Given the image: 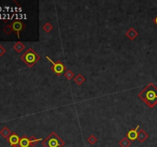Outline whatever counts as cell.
<instances>
[{
	"label": "cell",
	"mask_w": 157,
	"mask_h": 147,
	"mask_svg": "<svg viewBox=\"0 0 157 147\" xmlns=\"http://www.w3.org/2000/svg\"><path fill=\"white\" fill-rule=\"evenodd\" d=\"M138 96L150 108H153L157 104V86L153 83L146 85Z\"/></svg>",
	"instance_id": "1"
},
{
	"label": "cell",
	"mask_w": 157,
	"mask_h": 147,
	"mask_svg": "<svg viewBox=\"0 0 157 147\" xmlns=\"http://www.w3.org/2000/svg\"><path fill=\"white\" fill-rule=\"evenodd\" d=\"M40 59L41 57L32 48H29L22 55H21V60L29 67H32Z\"/></svg>",
	"instance_id": "2"
},
{
	"label": "cell",
	"mask_w": 157,
	"mask_h": 147,
	"mask_svg": "<svg viewBox=\"0 0 157 147\" xmlns=\"http://www.w3.org/2000/svg\"><path fill=\"white\" fill-rule=\"evenodd\" d=\"M44 147H63L65 142L55 132H51L48 137L41 142Z\"/></svg>",
	"instance_id": "3"
},
{
	"label": "cell",
	"mask_w": 157,
	"mask_h": 147,
	"mask_svg": "<svg viewBox=\"0 0 157 147\" xmlns=\"http://www.w3.org/2000/svg\"><path fill=\"white\" fill-rule=\"evenodd\" d=\"M46 59L51 62V70L57 76H61L62 74H64L67 71L66 67L64 66V64L61 61H57L55 62L48 56H46Z\"/></svg>",
	"instance_id": "4"
},
{
	"label": "cell",
	"mask_w": 157,
	"mask_h": 147,
	"mask_svg": "<svg viewBox=\"0 0 157 147\" xmlns=\"http://www.w3.org/2000/svg\"><path fill=\"white\" fill-rule=\"evenodd\" d=\"M11 25L12 27V29H13V32L17 34V36L19 38H20L21 32H22L23 30L25 28V23H23L20 20H16L14 21L12 23H11Z\"/></svg>",
	"instance_id": "5"
},
{
	"label": "cell",
	"mask_w": 157,
	"mask_h": 147,
	"mask_svg": "<svg viewBox=\"0 0 157 147\" xmlns=\"http://www.w3.org/2000/svg\"><path fill=\"white\" fill-rule=\"evenodd\" d=\"M7 141L9 142L12 147H20L19 146V142H20V137L16 133H12V135L9 136V138L7 140Z\"/></svg>",
	"instance_id": "6"
},
{
	"label": "cell",
	"mask_w": 157,
	"mask_h": 147,
	"mask_svg": "<svg viewBox=\"0 0 157 147\" xmlns=\"http://www.w3.org/2000/svg\"><path fill=\"white\" fill-rule=\"evenodd\" d=\"M139 128V125H137V127L134 129H131L130 130H129L127 133V137L132 142V141H135L137 140V136H138V129Z\"/></svg>",
	"instance_id": "7"
},
{
	"label": "cell",
	"mask_w": 157,
	"mask_h": 147,
	"mask_svg": "<svg viewBox=\"0 0 157 147\" xmlns=\"http://www.w3.org/2000/svg\"><path fill=\"white\" fill-rule=\"evenodd\" d=\"M125 34L128 38L130 39V40H131V41H133V40H134V39L139 35V33H138V32H137V30L135 29L134 28L131 27L128 29V31L126 32Z\"/></svg>",
	"instance_id": "8"
},
{
	"label": "cell",
	"mask_w": 157,
	"mask_h": 147,
	"mask_svg": "<svg viewBox=\"0 0 157 147\" xmlns=\"http://www.w3.org/2000/svg\"><path fill=\"white\" fill-rule=\"evenodd\" d=\"M149 134L144 130L143 129H140L138 132V136H137V140L139 141L140 143L145 142L146 139H148Z\"/></svg>",
	"instance_id": "9"
},
{
	"label": "cell",
	"mask_w": 157,
	"mask_h": 147,
	"mask_svg": "<svg viewBox=\"0 0 157 147\" xmlns=\"http://www.w3.org/2000/svg\"><path fill=\"white\" fill-rule=\"evenodd\" d=\"M13 48L17 53H22L25 49V45L21 41H17L14 44Z\"/></svg>",
	"instance_id": "10"
},
{
	"label": "cell",
	"mask_w": 157,
	"mask_h": 147,
	"mask_svg": "<svg viewBox=\"0 0 157 147\" xmlns=\"http://www.w3.org/2000/svg\"><path fill=\"white\" fill-rule=\"evenodd\" d=\"M12 131L9 129L7 126H4L3 128L0 130V135L2 136V137L5 138V140H8L9 136L12 135Z\"/></svg>",
	"instance_id": "11"
},
{
	"label": "cell",
	"mask_w": 157,
	"mask_h": 147,
	"mask_svg": "<svg viewBox=\"0 0 157 147\" xmlns=\"http://www.w3.org/2000/svg\"><path fill=\"white\" fill-rule=\"evenodd\" d=\"M19 146H20V147H30L29 138H28L26 136H22L20 138Z\"/></svg>",
	"instance_id": "12"
},
{
	"label": "cell",
	"mask_w": 157,
	"mask_h": 147,
	"mask_svg": "<svg viewBox=\"0 0 157 147\" xmlns=\"http://www.w3.org/2000/svg\"><path fill=\"white\" fill-rule=\"evenodd\" d=\"M119 145L120 147H130L131 145V141L126 136L119 141Z\"/></svg>",
	"instance_id": "13"
},
{
	"label": "cell",
	"mask_w": 157,
	"mask_h": 147,
	"mask_svg": "<svg viewBox=\"0 0 157 147\" xmlns=\"http://www.w3.org/2000/svg\"><path fill=\"white\" fill-rule=\"evenodd\" d=\"M29 141H30V146L31 147H34L39 142H42L43 140L41 138H36L34 136H32L31 137L29 138Z\"/></svg>",
	"instance_id": "14"
},
{
	"label": "cell",
	"mask_w": 157,
	"mask_h": 147,
	"mask_svg": "<svg viewBox=\"0 0 157 147\" xmlns=\"http://www.w3.org/2000/svg\"><path fill=\"white\" fill-rule=\"evenodd\" d=\"M85 80H86V79H85V78H84V76L82 75L81 74H78V75L74 78V81L78 85L83 84V83H84Z\"/></svg>",
	"instance_id": "15"
},
{
	"label": "cell",
	"mask_w": 157,
	"mask_h": 147,
	"mask_svg": "<svg viewBox=\"0 0 157 147\" xmlns=\"http://www.w3.org/2000/svg\"><path fill=\"white\" fill-rule=\"evenodd\" d=\"M64 78L68 80H72V79H74V78H75V77H74V73L73 71H71V70H67V71L64 73Z\"/></svg>",
	"instance_id": "16"
},
{
	"label": "cell",
	"mask_w": 157,
	"mask_h": 147,
	"mask_svg": "<svg viewBox=\"0 0 157 147\" xmlns=\"http://www.w3.org/2000/svg\"><path fill=\"white\" fill-rule=\"evenodd\" d=\"M42 28H43V30L45 31V32H50L52 31L53 28H54V27H53V25H51V23L46 22L45 24V25L42 26Z\"/></svg>",
	"instance_id": "17"
},
{
	"label": "cell",
	"mask_w": 157,
	"mask_h": 147,
	"mask_svg": "<svg viewBox=\"0 0 157 147\" xmlns=\"http://www.w3.org/2000/svg\"><path fill=\"white\" fill-rule=\"evenodd\" d=\"M3 32L4 33L7 34V35H9V34H11L12 32H13V29H12V27L11 24H9V25H7L6 26H5L3 28Z\"/></svg>",
	"instance_id": "18"
},
{
	"label": "cell",
	"mask_w": 157,
	"mask_h": 147,
	"mask_svg": "<svg viewBox=\"0 0 157 147\" xmlns=\"http://www.w3.org/2000/svg\"><path fill=\"white\" fill-rule=\"evenodd\" d=\"M87 141L91 145H94L96 142H97V138L94 135H91L87 139Z\"/></svg>",
	"instance_id": "19"
},
{
	"label": "cell",
	"mask_w": 157,
	"mask_h": 147,
	"mask_svg": "<svg viewBox=\"0 0 157 147\" xmlns=\"http://www.w3.org/2000/svg\"><path fill=\"white\" fill-rule=\"evenodd\" d=\"M5 52H6V50H5V48L2 45H0V57L4 55Z\"/></svg>",
	"instance_id": "20"
},
{
	"label": "cell",
	"mask_w": 157,
	"mask_h": 147,
	"mask_svg": "<svg viewBox=\"0 0 157 147\" xmlns=\"http://www.w3.org/2000/svg\"><path fill=\"white\" fill-rule=\"evenodd\" d=\"M153 22L155 23L156 25H157V16H156L155 18H154V19H153Z\"/></svg>",
	"instance_id": "21"
},
{
	"label": "cell",
	"mask_w": 157,
	"mask_h": 147,
	"mask_svg": "<svg viewBox=\"0 0 157 147\" xmlns=\"http://www.w3.org/2000/svg\"><path fill=\"white\" fill-rule=\"evenodd\" d=\"M156 86H157V84H156Z\"/></svg>",
	"instance_id": "22"
}]
</instances>
